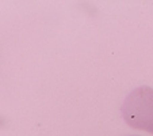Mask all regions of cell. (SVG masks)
<instances>
[{
    "instance_id": "1",
    "label": "cell",
    "mask_w": 153,
    "mask_h": 136,
    "mask_svg": "<svg viewBox=\"0 0 153 136\" xmlns=\"http://www.w3.org/2000/svg\"><path fill=\"white\" fill-rule=\"evenodd\" d=\"M122 117L129 127L153 133V89L137 87L125 98Z\"/></svg>"
}]
</instances>
